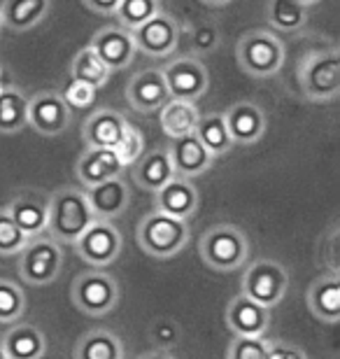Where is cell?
<instances>
[{"mask_svg": "<svg viewBox=\"0 0 340 359\" xmlns=\"http://www.w3.org/2000/svg\"><path fill=\"white\" fill-rule=\"evenodd\" d=\"M179 325L175 320H168V318H161L156 320L154 325L149 327V339L154 346H161V348H172L175 343L179 341Z\"/></svg>", "mask_w": 340, "mask_h": 359, "instance_id": "obj_40", "label": "cell"}, {"mask_svg": "<svg viewBox=\"0 0 340 359\" xmlns=\"http://www.w3.org/2000/svg\"><path fill=\"white\" fill-rule=\"evenodd\" d=\"M72 355L77 359H124V346L117 334L107 329H91L75 343Z\"/></svg>", "mask_w": 340, "mask_h": 359, "instance_id": "obj_28", "label": "cell"}, {"mask_svg": "<svg viewBox=\"0 0 340 359\" xmlns=\"http://www.w3.org/2000/svg\"><path fill=\"white\" fill-rule=\"evenodd\" d=\"M161 12V0H121L112 17H117V24L124 28H137L147 19Z\"/></svg>", "mask_w": 340, "mask_h": 359, "instance_id": "obj_33", "label": "cell"}, {"mask_svg": "<svg viewBox=\"0 0 340 359\" xmlns=\"http://www.w3.org/2000/svg\"><path fill=\"white\" fill-rule=\"evenodd\" d=\"M72 245H75L79 259L86 262L89 266L103 269L117 262V257L121 255V245H124V238H121L119 229L112 224V219L96 217L79 233V238Z\"/></svg>", "mask_w": 340, "mask_h": 359, "instance_id": "obj_9", "label": "cell"}, {"mask_svg": "<svg viewBox=\"0 0 340 359\" xmlns=\"http://www.w3.org/2000/svg\"><path fill=\"white\" fill-rule=\"evenodd\" d=\"M168 154H170L172 168H175V175H182V177L203 175L212 168V161H215V156L208 152L196 133L170 138Z\"/></svg>", "mask_w": 340, "mask_h": 359, "instance_id": "obj_16", "label": "cell"}, {"mask_svg": "<svg viewBox=\"0 0 340 359\" xmlns=\"http://www.w3.org/2000/svg\"><path fill=\"white\" fill-rule=\"evenodd\" d=\"M170 98L168 87H165L163 73L156 68L142 70L135 77H131L126 87V100L135 112L151 114L158 112L165 105V100Z\"/></svg>", "mask_w": 340, "mask_h": 359, "instance_id": "obj_17", "label": "cell"}, {"mask_svg": "<svg viewBox=\"0 0 340 359\" xmlns=\"http://www.w3.org/2000/svg\"><path fill=\"white\" fill-rule=\"evenodd\" d=\"M236 56L250 77L264 80V77H273L282 68L287 49L285 42L271 31H250L238 40Z\"/></svg>", "mask_w": 340, "mask_h": 359, "instance_id": "obj_6", "label": "cell"}, {"mask_svg": "<svg viewBox=\"0 0 340 359\" xmlns=\"http://www.w3.org/2000/svg\"><path fill=\"white\" fill-rule=\"evenodd\" d=\"M198 140L203 142L205 149L210 154L215 156H224L231 152L233 147V140L229 135V128H226V119H224V112H208V114H200L198 117V124H196V131Z\"/></svg>", "mask_w": 340, "mask_h": 359, "instance_id": "obj_29", "label": "cell"}, {"mask_svg": "<svg viewBox=\"0 0 340 359\" xmlns=\"http://www.w3.org/2000/svg\"><path fill=\"white\" fill-rule=\"evenodd\" d=\"M198 252L212 271H238L250 259V241L233 224H212L200 236Z\"/></svg>", "mask_w": 340, "mask_h": 359, "instance_id": "obj_3", "label": "cell"}, {"mask_svg": "<svg viewBox=\"0 0 340 359\" xmlns=\"http://www.w3.org/2000/svg\"><path fill=\"white\" fill-rule=\"evenodd\" d=\"M161 128L168 138H177V135H186L196 131L200 110L193 100L182 98H168L161 107Z\"/></svg>", "mask_w": 340, "mask_h": 359, "instance_id": "obj_27", "label": "cell"}, {"mask_svg": "<svg viewBox=\"0 0 340 359\" xmlns=\"http://www.w3.org/2000/svg\"><path fill=\"white\" fill-rule=\"evenodd\" d=\"M308 306L317 320L336 325L340 320V280L336 273L317 278L308 290Z\"/></svg>", "mask_w": 340, "mask_h": 359, "instance_id": "obj_25", "label": "cell"}, {"mask_svg": "<svg viewBox=\"0 0 340 359\" xmlns=\"http://www.w3.org/2000/svg\"><path fill=\"white\" fill-rule=\"evenodd\" d=\"M189 243V224L186 219L172 217L161 210L144 215L137 224V245L142 252L156 259H168V257L179 255Z\"/></svg>", "mask_w": 340, "mask_h": 359, "instance_id": "obj_2", "label": "cell"}, {"mask_svg": "<svg viewBox=\"0 0 340 359\" xmlns=\"http://www.w3.org/2000/svg\"><path fill=\"white\" fill-rule=\"evenodd\" d=\"M226 325L233 336H266L271 327V308L238 294L226 306Z\"/></svg>", "mask_w": 340, "mask_h": 359, "instance_id": "obj_19", "label": "cell"}, {"mask_svg": "<svg viewBox=\"0 0 340 359\" xmlns=\"http://www.w3.org/2000/svg\"><path fill=\"white\" fill-rule=\"evenodd\" d=\"M308 353L294 343L268 341V359H306Z\"/></svg>", "mask_w": 340, "mask_h": 359, "instance_id": "obj_41", "label": "cell"}, {"mask_svg": "<svg viewBox=\"0 0 340 359\" xmlns=\"http://www.w3.org/2000/svg\"><path fill=\"white\" fill-rule=\"evenodd\" d=\"M70 119L72 110L66 105L61 93L40 91L28 98V126H33L47 138L61 135L70 126Z\"/></svg>", "mask_w": 340, "mask_h": 359, "instance_id": "obj_12", "label": "cell"}, {"mask_svg": "<svg viewBox=\"0 0 340 359\" xmlns=\"http://www.w3.org/2000/svg\"><path fill=\"white\" fill-rule=\"evenodd\" d=\"M91 47H93V52L107 63V68H110L112 73L131 66L137 54L131 28H124L119 24L100 28L91 38Z\"/></svg>", "mask_w": 340, "mask_h": 359, "instance_id": "obj_13", "label": "cell"}, {"mask_svg": "<svg viewBox=\"0 0 340 359\" xmlns=\"http://www.w3.org/2000/svg\"><path fill=\"white\" fill-rule=\"evenodd\" d=\"M175 175L168 147H156L151 152H142L133 163V180L142 191H158L168 180Z\"/></svg>", "mask_w": 340, "mask_h": 359, "instance_id": "obj_23", "label": "cell"}, {"mask_svg": "<svg viewBox=\"0 0 340 359\" xmlns=\"http://www.w3.org/2000/svg\"><path fill=\"white\" fill-rule=\"evenodd\" d=\"M133 42L137 52L151 56V59H165L177 49L179 42V24L168 12H156L144 24L133 28Z\"/></svg>", "mask_w": 340, "mask_h": 359, "instance_id": "obj_11", "label": "cell"}, {"mask_svg": "<svg viewBox=\"0 0 340 359\" xmlns=\"http://www.w3.org/2000/svg\"><path fill=\"white\" fill-rule=\"evenodd\" d=\"M84 191L93 215L100 219L121 217L128 210V205H131V187L126 184V180L121 175L84 187Z\"/></svg>", "mask_w": 340, "mask_h": 359, "instance_id": "obj_15", "label": "cell"}, {"mask_svg": "<svg viewBox=\"0 0 340 359\" xmlns=\"http://www.w3.org/2000/svg\"><path fill=\"white\" fill-rule=\"evenodd\" d=\"M299 84L303 96L313 103H331L340 93V56L336 47L317 49L299 66Z\"/></svg>", "mask_w": 340, "mask_h": 359, "instance_id": "obj_5", "label": "cell"}, {"mask_svg": "<svg viewBox=\"0 0 340 359\" xmlns=\"http://www.w3.org/2000/svg\"><path fill=\"white\" fill-rule=\"evenodd\" d=\"M119 283L110 273L100 269L79 273L70 287V299L75 308L91 318H103V315L112 313L119 304Z\"/></svg>", "mask_w": 340, "mask_h": 359, "instance_id": "obj_7", "label": "cell"}, {"mask_svg": "<svg viewBox=\"0 0 340 359\" xmlns=\"http://www.w3.org/2000/svg\"><path fill=\"white\" fill-rule=\"evenodd\" d=\"M96 91H98L96 87H91V84H86L82 80H70L61 96L70 110H86V107L96 103Z\"/></svg>", "mask_w": 340, "mask_h": 359, "instance_id": "obj_39", "label": "cell"}, {"mask_svg": "<svg viewBox=\"0 0 340 359\" xmlns=\"http://www.w3.org/2000/svg\"><path fill=\"white\" fill-rule=\"evenodd\" d=\"M229 135L233 145H254L266 135L268 128V117L266 112L252 100H238L224 112Z\"/></svg>", "mask_w": 340, "mask_h": 359, "instance_id": "obj_14", "label": "cell"}, {"mask_svg": "<svg viewBox=\"0 0 340 359\" xmlns=\"http://www.w3.org/2000/svg\"><path fill=\"white\" fill-rule=\"evenodd\" d=\"M26 313V294L12 280L0 278V325H12Z\"/></svg>", "mask_w": 340, "mask_h": 359, "instance_id": "obj_34", "label": "cell"}, {"mask_svg": "<svg viewBox=\"0 0 340 359\" xmlns=\"http://www.w3.org/2000/svg\"><path fill=\"white\" fill-rule=\"evenodd\" d=\"M93 219L96 215L86 201V191L79 187H61L49 196L47 231L61 245H72Z\"/></svg>", "mask_w": 340, "mask_h": 359, "instance_id": "obj_1", "label": "cell"}, {"mask_svg": "<svg viewBox=\"0 0 340 359\" xmlns=\"http://www.w3.org/2000/svg\"><path fill=\"white\" fill-rule=\"evenodd\" d=\"M5 359H38L47 353V339L31 322H17L0 341Z\"/></svg>", "mask_w": 340, "mask_h": 359, "instance_id": "obj_22", "label": "cell"}, {"mask_svg": "<svg viewBox=\"0 0 340 359\" xmlns=\"http://www.w3.org/2000/svg\"><path fill=\"white\" fill-rule=\"evenodd\" d=\"M163 80L168 87L170 98H182V100H196L208 91L210 75L203 61H198V56H177L172 59L163 70Z\"/></svg>", "mask_w": 340, "mask_h": 359, "instance_id": "obj_10", "label": "cell"}, {"mask_svg": "<svg viewBox=\"0 0 340 359\" xmlns=\"http://www.w3.org/2000/svg\"><path fill=\"white\" fill-rule=\"evenodd\" d=\"M200 3H205L210 7H226L229 3H233V0H200Z\"/></svg>", "mask_w": 340, "mask_h": 359, "instance_id": "obj_43", "label": "cell"}, {"mask_svg": "<svg viewBox=\"0 0 340 359\" xmlns=\"http://www.w3.org/2000/svg\"><path fill=\"white\" fill-rule=\"evenodd\" d=\"M154 208L179 219H189L198 210V189L191 177L172 175L161 189L154 191Z\"/></svg>", "mask_w": 340, "mask_h": 359, "instance_id": "obj_18", "label": "cell"}, {"mask_svg": "<svg viewBox=\"0 0 340 359\" xmlns=\"http://www.w3.org/2000/svg\"><path fill=\"white\" fill-rule=\"evenodd\" d=\"M114 152H117L119 161L124 163V166H133V163L140 159V154L144 152V138H142L140 128H135L131 121H128L121 138L117 140V145H114Z\"/></svg>", "mask_w": 340, "mask_h": 359, "instance_id": "obj_38", "label": "cell"}, {"mask_svg": "<svg viewBox=\"0 0 340 359\" xmlns=\"http://www.w3.org/2000/svg\"><path fill=\"white\" fill-rule=\"evenodd\" d=\"M3 28H5V26H3V17H0V31H3Z\"/></svg>", "mask_w": 340, "mask_h": 359, "instance_id": "obj_46", "label": "cell"}, {"mask_svg": "<svg viewBox=\"0 0 340 359\" xmlns=\"http://www.w3.org/2000/svg\"><path fill=\"white\" fill-rule=\"evenodd\" d=\"M289 290V273L275 259H257L243 273V292L266 308L280 306Z\"/></svg>", "mask_w": 340, "mask_h": 359, "instance_id": "obj_8", "label": "cell"}, {"mask_svg": "<svg viewBox=\"0 0 340 359\" xmlns=\"http://www.w3.org/2000/svg\"><path fill=\"white\" fill-rule=\"evenodd\" d=\"M70 75L72 80H82L91 87H105L112 77V70L107 68V63L100 59V56L93 52L91 45H86L84 49H79L77 56L72 59V66H70Z\"/></svg>", "mask_w": 340, "mask_h": 359, "instance_id": "obj_32", "label": "cell"}, {"mask_svg": "<svg viewBox=\"0 0 340 359\" xmlns=\"http://www.w3.org/2000/svg\"><path fill=\"white\" fill-rule=\"evenodd\" d=\"M82 3L89 7L91 12H98V14L110 17V14H114V10L119 7L121 0H82Z\"/></svg>", "mask_w": 340, "mask_h": 359, "instance_id": "obj_42", "label": "cell"}, {"mask_svg": "<svg viewBox=\"0 0 340 359\" xmlns=\"http://www.w3.org/2000/svg\"><path fill=\"white\" fill-rule=\"evenodd\" d=\"M124 163L119 161L114 147H86V152L77 159V180L82 187L103 182L107 177H117L124 173Z\"/></svg>", "mask_w": 340, "mask_h": 359, "instance_id": "obj_21", "label": "cell"}, {"mask_svg": "<svg viewBox=\"0 0 340 359\" xmlns=\"http://www.w3.org/2000/svg\"><path fill=\"white\" fill-rule=\"evenodd\" d=\"M308 7L299 0H268L266 3V24L280 33H296L306 26Z\"/></svg>", "mask_w": 340, "mask_h": 359, "instance_id": "obj_30", "label": "cell"}, {"mask_svg": "<svg viewBox=\"0 0 340 359\" xmlns=\"http://www.w3.org/2000/svg\"><path fill=\"white\" fill-rule=\"evenodd\" d=\"M28 126V98L17 87H0V133L14 135Z\"/></svg>", "mask_w": 340, "mask_h": 359, "instance_id": "obj_31", "label": "cell"}, {"mask_svg": "<svg viewBox=\"0 0 340 359\" xmlns=\"http://www.w3.org/2000/svg\"><path fill=\"white\" fill-rule=\"evenodd\" d=\"M299 3H303V5H306V7H313V5H317V3H320V0H299Z\"/></svg>", "mask_w": 340, "mask_h": 359, "instance_id": "obj_44", "label": "cell"}, {"mask_svg": "<svg viewBox=\"0 0 340 359\" xmlns=\"http://www.w3.org/2000/svg\"><path fill=\"white\" fill-rule=\"evenodd\" d=\"M26 241H28V236L21 231L17 222L12 219L7 208H0V255L3 257L17 255L19 250L26 245Z\"/></svg>", "mask_w": 340, "mask_h": 359, "instance_id": "obj_35", "label": "cell"}, {"mask_svg": "<svg viewBox=\"0 0 340 359\" xmlns=\"http://www.w3.org/2000/svg\"><path fill=\"white\" fill-rule=\"evenodd\" d=\"M222 42V33L219 28L210 21H200V24H193L191 31H189V45H191V52L196 56H205V54H212Z\"/></svg>", "mask_w": 340, "mask_h": 359, "instance_id": "obj_37", "label": "cell"}, {"mask_svg": "<svg viewBox=\"0 0 340 359\" xmlns=\"http://www.w3.org/2000/svg\"><path fill=\"white\" fill-rule=\"evenodd\" d=\"M49 10H52V0H5L0 5V17L5 28L24 33L42 24Z\"/></svg>", "mask_w": 340, "mask_h": 359, "instance_id": "obj_26", "label": "cell"}, {"mask_svg": "<svg viewBox=\"0 0 340 359\" xmlns=\"http://www.w3.org/2000/svg\"><path fill=\"white\" fill-rule=\"evenodd\" d=\"M7 212L17 222L19 229L26 236H35L47 231V217H49V196H45L38 189H26L19 196H14L7 205Z\"/></svg>", "mask_w": 340, "mask_h": 359, "instance_id": "obj_20", "label": "cell"}, {"mask_svg": "<svg viewBox=\"0 0 340 359\" xmlns=\"http://www.w3.org/2000/svg\"><path fill=\"white\" fill-rule=\"evenodd\" d=\"M0 359H5V353H3V348H0Z\"/></svg>", "mask_w": 340, "mask_h": 359, "instance_id": "obj_45", "label": "cell"}, {"mask_svg": "<svg viewBox=\"0 0 340 359\" xmlns=\"http://www.w3.org/2000/svg\"><path fill=\"white\" fill-rule=\"evenodd\" d=\"M128 119L117 110H98L84 121L82 135L86 147H114L121 138Z\"/></svg>", "mask_w": 340, "mask_h": 359, "instance_id": "obj_24", "label": "cell"}, {"mask_svg": "<svg viewBox=\"0 0 340 359\" xmlns=\"http://www.w3.org/2000/svg\"><path fill=\"white\" fill-rule=\"evenodd\" d=\"M229 359H268V341L264 336H233L226 348Z\"/></svg>", "mask_w": 340, "mask_h": 359, "instance_id": "obj_36", "label": "cell"}, {"mask_svg": "<svg viewBox=\"0 0 340 359\" xmlns=\"http://www.w3.org/2000/svg\"><path fill=\"white\" fill-rule=\"evenodd\" d=\"M17 255H19V278L24 280V285L45 287L52 285L61 276L63 248L52 236L45 233L28 236L26 245Z\"/></svg>", "mask_w": 340, "mask_h": 359, "instance_id": "obj_4", "label": "cell"}]
</instances>
